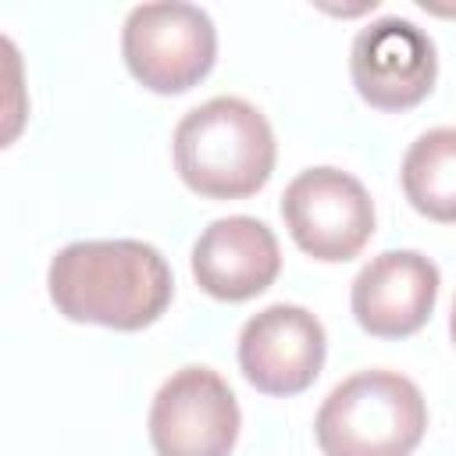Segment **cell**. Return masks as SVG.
<instances>
[{
    "mask_svg": "<svg viewBox=\"0 0 456 456\" xmlns=\"http://www.w3.org/2000/svg\"><path fill=\"white\" fill-rule=\"evenodd\" d=\"M46 289L68 321L139 331L153 324L171 296V267L139 239H86L64 246L46 271Z\"/></svg>",
    "mask_w": 456,
    "mask_h": 456,
    "instance_id": "cell-1",
    "label": "cell"
},
{
    "mask_svg": "<svg viewBox=\"0 0 456 456\" xmlns=\"http://www.w3.org/2000/svg\"><path fill=\"white\" fill-rule=\"evenodd\" d=\"M321 321L292 303H274L253 314L239 335V367L256 392L296 395L314 385L324 367Z\"/></svg>",
    "mask_w": 456,
    "mask_h": 456,
    "instance_id": "cell-8",
    "label": "cell"
},
{
    "mask_svg": "<svg viewBox=\"0 0 456 456\" xmlns=\"http://www.w3.org/2000/svg\"><path fill=\"white\" fill-rule=\"evenodd\" d=\"M449 331H452V342H456V303H452V317H449Z\"/></svg>",
    "mask_w": 456,
    "mask_h": 456,
    "instance_id": "cell-12",
    "label": "cell"
},
{
    "mask_svg": "<svg viewBox=\"0 0 456 456\" xmlns=\"http://www.w3.org/2000/svg\"><path fill=\"white\" fill-rule=\"evenodd\" d=\"M349 75L370 107L410 110L435 89V43L406 18H381L356 32L349 50Z\"/></svg>",
    "mask_w": 456,
    "mask_h": 456,
    "instance_id": "cell-7",
    "label": "cell"
},
{
    "mask_svg": "<svg viewBox=\"0 0 456 456\" xmlns=\"http://www.w3.org/2000/svg\"><path fill=\"white\" fill-rule=\"evenodd\" d=\"M175 167L207 200L253 196L274 171V132L253 103L214 96L178 121Z\"/></svg>",
    "mask_w": 456,
    "mask_h": 456,
    "instance_id": "cell-2",
    "label": "cell"
},
{
    "mask_svg": "<svg viewBox=\"0 0 456 456\" xmlns=\"http://www.w3.org/2000/svg\"><path fill=\"white\" fill-rule=\"evenodd\" d=\"M438 299V267L417 249L378 253L353 281V317L378 338L420 331Z\"/></svg>",
    "mask_w": 456,
    "mask_h": 456,
    "instance_id": "cell-9",
    "label": "cell"
},
{
    "mask_svg": "<svg viewBox=\"0 0 456 456\" xmlns=\"http://www.w3.org/2000/svg\"><path fill=\"white\" fill-rule=\"evenodd\" d=\"M403 192L431 221H456V128H431L403 157Z\"/></svg>",
    "mask_w": 456,
    "mask_h": 456,
    "instance_id": "cell-11",
    "label": "cell"
},
{
    "mask_svg": "<svg viewBox=\"0 0 456 456\" xmlns=\"http://www.w3.org/2000/svg\"><path fill=\"white\" fill-rule=\"evenodd\" d=\"M121 53L135 82L153 93H185L217 57V32L196 4H139L121 28Z\"/></svg>",
    "mask_w": 456,
    "mask_h": 456,
    "instance_id": "cell-4",
    "label": "cell"
},
{
    "mask_svg": "<svg viewBox=\"0 0 456 456\" xmlns=\"http://www.w3.org/2000/svg\"><path fill=\"white\" fill-rule=\"evenodd\" d=\"M239 438V403L210 367L175 370L150 406L157 456H228Z\"/></svg>",
    "mask_w": 456,
    "mask_h": 456,
    "instance_id": "cell-6",
    "label": "cell"
},
{
    "mask_svg": "<svg viewBox=\"0 0 456 456\" xmlns=\"http://www.w3.org/2000/svg\"><path fill=\"white\" fill-rule=\"evenodd\" d=\"M281 217L303 253L324 264L353 260L374 235L367 189L338 167H306L281 192Z\"/></svg>",
    "mask_w": 456,
    "mask_h": 456,
    "instance_id": "cell-5",
    "label": "cell"
},
{
    "mask_svg": "<svg viewBox=\"0 0 456 456\" xmlns=\"http://www.w3.org/2000/svg\"><path fill=\"white\" fill-rule=\"evenodd\" d=\"M281 271L274 232L246 214L210 221L192 246V278L224 303L260 296Z\"/></svg>",
    "mask_w": 456,
    "mask_h": 456,
    "instance_id": "cell-10",
    "label": "cell"
},
{
    "mask_svg": "<svg viewBox=\"0 0 456 456\" xmlns=\"http://www.w3.org/2000/svg\"><path fill=\"white\" fill-rule=\"evenodd\" d=\"M428 428L420 388L395 370H360L335 385L317 410L324 456H410Z\"/></svg>",
    "mask_w": 456,
    "mask_h": 456,
    "instance_id": "cell-3",
    "label": "cell"
}]
</instances>
